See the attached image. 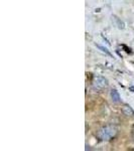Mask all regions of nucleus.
<instances>
[{"mask_svg":"<svg viewBox=\"0 0 134 151\" xmlns=\"http://www.w3.org/2000/svg\"><path fill=\"white\" fill-rule=\"evenodd\" d=\"M118 133V129L116 126L114 125H106L103 126L102 128H100L97 131V137L98 139L102 141H109L111 139H113L114 137L117 135Z\"/></svg>","mask_w":134,"mask_h":151,"instance_id":"nucleus-1","label":"nucleus"},{"mask_svg":"<svg viewBox=\"0 0 134 151\" xmlns=\"http://www.w3.org/2000/svg\"><path fill=\"white\" fill-rule=\"evenodd\" d=\"M93 85L94 87H96L97 89H105V88L108 87V81L107 79H105L104 77H101V76H96L93 79Z\"/></svg>","mask_w":134,"mask_h":151,"instance_id":"nucleus-2","label":"nucleus"},{"mask_svg":"<svg viewBox=\"0 0 134 151\" xmlns=\"http://www.w3.org/2000/svg\"><path fill=\"white\" fill-rule=\"evenodd\" d=\"M110 96H111V100L113 101V103L118 104V103H120V102H121V97H120V95H119L117 90H115V89L111 90Z\"/></svg>","mask_w":134,"mask_h":151,"instance_id":"nucleus-3","label":"nucleus"},{"mask_svg":"<svg viewBox=\"0 0 134 151\" xmlns=\"http://www.w3.org/2000/svg\"><path fill=\"white\" fill-rule=\"evenodd\" d=\"M121 110H122V113H123L126 117H132V116L134 115L133 109L131 108V107L129 106V105H124Z\"/></svg>","mask_w":134,"mask_h":151,"instance_id":"nucleus-4","label":"nucleus"},{"mask_svg":"<svg viewBox=\"0 0 134 151\" xmlns=\"http://www.w3.org/2000/svg\"><path fill=\"white\" fill-rule=\"evenodd\" d=\"M96 47H99L100 48V50H102V52H106L107 53V55H110V57H111V53H110V52H109V50H107V48H105V47H101V45H96Z\"/></svg>","mask_w":134,"mask_h":151,"instance_id":"nucleus-5","label":"nucleus"},{"mask_svg":"<svg viewBox=\"0 0 134 151\" xmlns=\"http://www.w3.org/2000/svg\"><path fill=\"white\" fill-rule=\"evenodd\" d=\"M132 137H133V139H134V126H133V128H132Z\"/></svg>","mask_w":134,"mask_h":151,"instance_id":"nucleus-6","label":"nucleus"}]
</instances>
